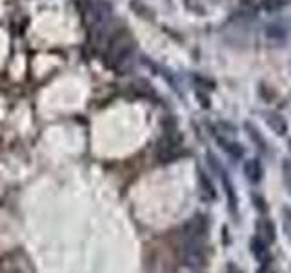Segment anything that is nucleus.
Returning a JSON list of instances; mask_svg holds the SVG:
<instances>
[{
    "mask_svg": "<svg viewBox=\"0 0 291 273\" xmlns=\"http://www.w3.org/2000/svg\"><path fill=\"white\" fill-rule=\"evenodd\" d=\"M217 142L220 144V148L229 155L231 158H242L244 157V148H242L239 142H233V140H226L222 139V137H217Z\"/></svg>",
    "mask_w": 291,
    "mask_h": 273,
    "instance_id": "1a4fd4ad",
    "label": "nucleus"
},
{
    "mask_svg": "<svg viewBox=\"0 0 291 273\" xmlns=\"http://www.w3.org/2000/svg\"><path fill=\"white\" fill-rule=\"evenodd\" d=\"M206 233H208V219L202 213H197L184 224V235L188 237V241H200Z\"/></svg>",
    "mask_w": 291,
    "mask_h": 273,
    "instance_id": "f03ea898",
    "label": "nucleus"
},
{
    "mask_svg": "<svg viewBox=\"0 0 291 273\" xmlns=\"http://www.w3.org/2000/svg\"><path fill=\"white\" fill-rule=\"evenodd\" d=\"M199 186H200V197H202V200L213 202V200L217 199V190H215L213 182L209 181V177L206 175L202 170H199Z\"/></svg>",
    "mask_w": 291,
    "mask_h": 273,
    "instance_id": "423d86ee",
    "label": "nucleus"
},
{
    "mask_svg": "<svg viewBox=\"0 0 291 273\" xmlns=\"http://www.w3.org/2000/svg\"><path fill=\"white\" fill-rule=\"evenodd\" d=\"M250 250H251V253H253L255 259L260 260V262L268 259V244H264L259 237H253V239H251Z\"/></svg>",
    "mask_w": 291,
    "mask_h": 273,
    "instance_id": "9d476101",
    "label": "nucleus"
},
{
    "mask_svg": "<svg viewBox=\"0 0 291 273\" xmlns=\"http://www.w3.org/2000/svg\"><path fill=\"white\" fill-rule=\"evenodd\" d=\"M266 122H268V126L271 128L273 133L280 135V137L282 135H286L287 122L282 115H278V113H268V115H266Z\"/></svg>",
    "mask_w": 291,
    "mask_h": 273,
    "instance_id": "6e6552de",
    "label": "nucleus"
},
{
    "mask_svg": "<svg viewBox=\"0 0 291 273\" xmlns=\"http://www.w3.org/2000/svg\"><path fill=\"white\" fill-rule=\"evenodd\" d=\"M284 181H286V186L291 191V164H289V160H284Z\"/></svg>",
    "mask_w": 291,
    "mask_h": 273,
    "instance_id": "2eb2a0df",
    "label": "nucleus"
},
{
    "mask_svg": "<svg viewBox=\"0 0 291 273\" xmlns=\"http://www.w3.org/2000/svg\"><path fill=\"white\" fill-rule=\"evenodd\" d=\"M253 204H255V208L259 209V211H262V213L268 211V204H266L264 197H260L259 193H253Z\"/></svg>",
    "mask_w": 291,
    "mask_h": 273,
    "instance_id": "4468645a",
    "label": "nucleus"
},
{
    "mask_svg": "<svg viewBox=\"0 0 291 273\" xmlns=\"http://www.w3.org/2000/svg\"><path fill=\"white\" fill-rule=\"evenodd\" d=\"M282 228H284V233L291 241V208L289 206H284L282 208Z\"/></svg>",
    "mask_w": 291,
    "mask_h": 273,
    "instance_id": "f8f14e48",
    "label": "nucleus"
},
{
    "mask_svg": "<svg viewBox=\"0 0 291 273\" xmlns=\"http://www.w3.org/2000/svg\"><path fill=\"white\" fill-rule=\"evenodd\" d=\"M257 235L255 237H259L260 241L264 242V244H268L271 246L273 242L277 241V232H275V224L269 221V219H259L257 221Z\"/></svg>",
    "mask_w": 291,
    "mask_h": 273,
    "instance_id": "20e7f679",
    "label": "nucleus"
},
{
    "mask_svg": "<svg viewBox=\"0 0 291 273\" xmlns=\"http://www.w3.org/2000/svg\"><path fill=\"white\" fill-rule=\"evenodd\" d=\"M220 128H224V133H235V126H231V124H227V122H220Z\"/></svg>",
    "mask_w": 291,
    "mask_h": 273,
    "instance_id": "dca6fc26",
    "label": "nucleus"
},
{
    "mask_svg": "<svg viewBox=\"0 0 291 273\" xmlns=\"http://www.w3.org/2000/svg\"><path fill=\"white\" fill-rule=\"evenodd\" d=\"M197 97L202 100V102H200V104H202V107H209V98L206 97V95H202L200 91H197Z\"/></svg>",
    "mask_w": 291,
    "mask_h": 273,
    "instance_id": "f3484780",
    "label": "nucleus"
},
{
    "mask_svg": "<svg viewBox=\"0 0 291 273\" xmlns=\"http://www.w3.org/2000/svg\"><path fill=\"white\" fill-rule=\"evenodd\" d=\"M244 175L251 184H259V182L262 181L264 170H262V164H260L259 158H250V160H246Z\"/></svg>",
    "mask_w": 291,
    "mask_h": 273,
    "instance_id": "39448f33",
    "label": "nucleus"
},
{
    "mask_svg": "<svg viewBox=\"0 0 291 273\" xmlns=\"http://www.w3.org/2000/svg\"><path fill=\"white\" fill-rule=\"evenodd\" d=\"M246 131H248V135L251 137V140H253L255 144H257V148L262 149V151H266V140L262 139V135H260V131L257 130V126L251 124V122H246L244 124Z\"/></svg>",
    "mask_w": 291,
    "mask_h": 273,
    "instance_id": "9b49d317",
    "label": "nucleus"
},
{
    "mask_svg": "<svg viewBox=\"0 0 291 273\" xmlns=\"http://www.w3.org/2000/svg\"><path fill=\"white\" fill-rule=\"evenodd\" d=\"M157 157L162 164L177 160L181 157V137L175 139L173 135H166L157 146Z\"/></svg>",
    "mask_w": 291,
    "mask_h": 273,
    "instance_id": "f257e3e1",
    "label": "nucleus"
},
{
    "mask_svg": "<svg viewBox=\"0 0 291 273\" xmlns=\"http://www.w3.org/2000/svg\"><path fill=\"white\" fill-rule=\"evenodd\" d=\"M289 149H291V139H289Z\"/></svg>",
    "mask_w": 291,
    "mask_h": 273,
    "instance_id": "a211bd4d",
    "label": "nucleus"
},
{
    "mask_svg": "<svg viewBox=\"0 0 291 273\" xmlns=\"http://www.w3.org/2000/svg\"><path fill=\"white\" fill-rule=\"evenodd\" d=\"M182 260H184L186 266H191V268H200L206 264V253H204L199 241L188 242V246L184 248V253H182Z\"/></svg>",
    "mask_w": 291,
    "mask_h": 273,
    "instance_id": "7ed1b4c3",
    "label": "nucleus"
},
{
    "mask_svg": "<svg viewBox=\"0 0 291 273\" xmlns=\"http://www.w3.org/2000/svg\"><path fill=\"white\" fill-rule=\"evenodd\" d=\"M218 175H220L222 179V184H224V190H226V195H227V204H229V211L235 213L239 211V199H237V193H235V188L231 186L229 179H227V173L224 172V168H222L220 172H218Z\"/></svg>",
    "mask_w": 291,
    "mask_h": 273,
    "instance_id": "0eeeda50",
    "label": "nucleus"
},
{
    "mask_svg": "<svg viewBox=\"0 0 291 273\" xmlns=\"http://www.w3.org/2000/svg\"><path fill=\"white\" fill-rule=\"evenodd\" d=\"M266 35H268L269 38H284L286 37V33H284V29H282L280 26H268Z\"/></svg>",
    "mask_w": 291,
    "mask_h": 273,
    "instance_id": "ddd939ff",
    "label": "nucleus"
}]
</instances>
